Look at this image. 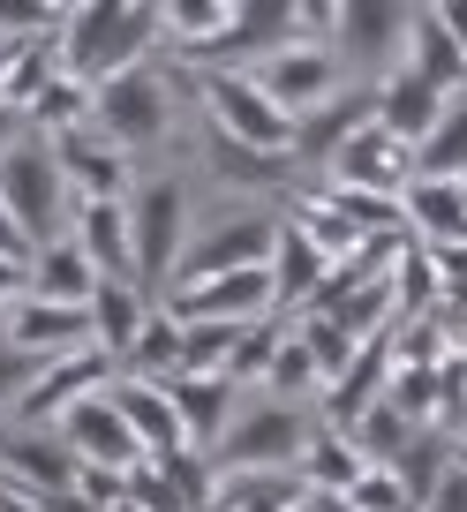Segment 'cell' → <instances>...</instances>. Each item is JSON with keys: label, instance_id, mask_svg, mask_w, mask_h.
<instances>
[{"label": "cell", "instance_id": "6da1fadb", "mask_svg": "<svg viewBox=\"0 0 467 512\" xmlns=\"http://www.w3.org/2000/svg\"><path fill=\"white\" fill-rule=\"evenodd\" d=\"M159 8L151 0H68L61 8V68L76 83H113L159 53Z\"/></svg>", "mask_w": 467, "mask_h": 512}, {"label": "cell", "instance_id": "7a4b0ae2", "mask_svg": "<svg viewBox=\"0 0 467 512\" xmlns=\"http://www.w3.org/2000/svg\"><path fill=\"white\" fill-rule=\"evenodd\" d=\"M189 83H196V98H204V113H211V128H219V136H234V144L264 151V159H294V136H302V121H294V113H279L249 68L204 61V68H189Z\"/></svg>", "mask_w": 467, "mask_h": 512}, {"label": "cell", "instance_id": "3957f363", "mask_svg": "<svg viewBox=\"0 0 467 512\" xmlns=\"http://www.w3.org/2000/svg\"><path fill=\"white\" fill-rule=\"evenodd\" d=\"M129 226H136V287L151 302H166V287L181 272V249H189V181H174V174L136 181Z\"/></svg>", "mask_w": 467, "mask_h": 512}, {"label": "cell", "instance_id": "277c9868", "mask_svg": "<svg viewBox=\"0 0 467 512\" xmlns=\"http://www.w3.org/2000/svg\"><path fill=\"white\" fill-rule=\"evenodd\" d=\"M309 437H317V422H309L302 407L257 400V407L234 415V430H226L219 445H211V467H219V475H264V467H294V475H302Z\"/></svg>", "mask_w": 467, "mask_h": 512}, {"label": "cell", "instance_id": "5b68a950", "mask_svg": "<svg viewBox=\"0 0 467 512\" xmlns=\"http://www.w3.org/2000/svg\"><path fill=\"white\" fill-rule=\"evenodd\" d=\"M91 128L113 136L121 151H144V144H159V136H174V91H166L159 53H151L144 68H129V76L98 83L91 91Z\"/></svg>", "mask_w": 467, "mask_h": 512}, {"label": "cell", "instance_id": "8992f818", "mask_svg": "<svg viewBox=\"0 0 467 512\" xmlns=\"http://www.w3.org/2000/svg\"><path fill=\"white\" fill-rule=\"evenodd\" d=\"M0 211L31 234V249H46V241H53V226H61V211H68V181H61L53 144L23 136L16 151H0Z\"/></svg>", "mask_w": 467, "mask_h": 512}, {"label": "cell", "instance_id": "52a82bcc", "mask_svg": "<svg viewBox=\"0 0 467 512\" xmlns=\"http://www.w3.org/2000/svg\"><path fill=\"white\" fill-rule=\"evenodd\" d=\"M279 226H287V219H264V211H234V219H219L211 234H196L189 249H181L174 287L226 279V272H264V264L279 256ZM174 287H166V294H174Z\"/></svg>", "mask_w": 467, "mask_h": 512}, {"label": "cell", "instance_id": "ba28073f", "mask_svg": "<svg viewBox=\"0 0 467 512\" xmlns=\"http://www.w3.org/2000/svg\"><path fill=\"white\" fill-rule=\"evenodd\" d=\"M249 76L264 83V98H272L279 113L309 121V113H324V106H332V91H339V46H309V38H287V46L257 53V61H249Z\"/></svg>", "mask_w": 467, "mask_h": 512}, {"label": "cell", "instance_id": "9c48e42d", "mask_svg": "<svg viewBox=\"0 0 467 512\" xmlns=\"http://www.w3.org/2000/svg\"><path fill=\"white\" fill-rule=\"evenodd\" d=\"M0 482H23L31 497L76 490L83 460L68 452V437L53 422H0Z\"/></svg>", "mask_w": 467, "mask_h": 512}, {"label": "cell", "instance_id": "30bf717a", "mask_svg": "<svg viewBox=\"0 0 467 512\" xmlns=\"http://www.w3.org/2000/svg\"><path fill=\"white\" fill-rule=\"evenodd\" d=\"M181 324H257V317H279V287H272V264L264 272H226V279H196V287H174L166 294Z\"/></svg>", "mask_w": 467, "mask_h": 512}, {"label": "cell", "instance_id": "8fae6325", "mask_svg": "<svg viewBox=\"0 0 467 512\" xmlns=\"http://www.w3.org/2000/svg\"><path fill=\"white\" fill-rule=\"evenodd\" d=\"M53 159H61V181L83 196V204H129L136 181H129V151L113 144V136H98L91 121L68 128V136H46Z\"/></svg>", "mask_w": 467, "mask_h": 512}, {"label": "cell", "instance_id": "7c38bea8", "mask_svg": "<svg viewBox=\"0 0 467 512\" xmlns=\"http://www.w3.org/2000/svg\"><path fill=\"white\" fill-rule=\"evenodd\" d=\"M53 430L68 437V452H76L83 467H106V475H136L144 467V445H136V430H129V415L113 407V384L98 392V400H83V407H68Z\"/></svg>", "mask_w": 467, "mask_h": 512}, {"label": "cell", "instance_id": "4fadbf2b", "mask_svg": "<svg viewBox=\"0 0 467 512\" xmlns=\"http://www.w3.org/2000/svg\"><path fill=\"white\" fill-rule=\"evenodd\" d=\"M113 377H121V362H113V354L91 339V347H76V354H53V362H46V377H38L31 392H23V407H16V415H23V422H61L68 407L98 400V392H106Z\"/></svg>", "mask_w": 467, "mask_h": 512}, {"label": "cell", "instance_id": "5bb4252c", "mask_svg": "<svg viewBox=\"0 0 467 512\" xmlns=\"http://www.w3.org/2000/svg\"><path fill=\"white\" fill-rule=\"evenodd\" d=\"M332 189H377V196H407V181H415V151L392 136V128H355L347 144L332 151Z\"/></svg>", "mask_w": 467, "mask_h": 512}, {"label": "cell", "instance_id": "9a60e30c", "mask_svg": "<svg viewBox=\"0 0 467 512\" xmlns=\"http://www.w3.org/2000/svg\"><path fill=\"white\" fill-rule=\"evenodd\" d=\"M159 38L181 61H226L242 38V0H159Z\"/></svg>", "mask_w": 467, "mask_h": 512}, {"label": "cell", "instance_id": "2e32d148", "mask_svg": "<svg viewBox=\"0 0 467 512\" xmlns=\"http://www.w3.org/2000/svg\"><path fill=\"white\" fill-rule=\"evenodd\" d=\"M113 407L129 415V430H136V445H144V460H151V467H166V460H181V452H196V445H189V430H181V407L166 400L159 384L113 377Z\"/></svg>", "mask_w": 467, "mask_h": 512}, {"label": "cell", "instance_id": "e0dca14e", "mask_svg": "<svg viewBox=\"0 0 467 512\" xmlns=\"http://www.w3.org/2000/svg\"><path fill=\"white\" fill-rule=\"evenodd\" d=\"M407 16L415 8H385V0H355L339 8V61H362V68H400L407 53Z\"/></svg>", "mask_w": 467, "mask_h": 512}, {"label": "cell", "instance_id": "ac0fdd59", "mask_svg": "<svg viewBox=\"0 0 467 512\" xmlns=\"http://www.w3.org/2000/svg\"><path fill=\"white\" fill-rule=\"evenodd\" d=\"M445 106H452V98L437 91V83H422L415 68H392V76H377V128H392L407 151L430 144V128L445 121Z\"/></svg>", "mask_w": 467, "mask_h": 512}, {"label": "cell", "instance_id": "d6986e66", "mask_svg": "<svg viewBox=\"0 0 467 512\" xmlns=\"http://www.w3.org/2000/svg\"><path fill=\"white\" fill-rule=\"evenodd\" d=\"M91 309H68V302H23V309H8V347L16 354H38V362H53V354H76V347H91Z\"/></svg>", "mask_w": 467, "mask_h": 512}, {"label": "cell", "instance_id": "ffe728a7", "mask_svg": "<svg viewBox=\"0 0 467 512\" xmlns=\"http://www.w3.org/2000/svg\"><path fill=\"white\" fill-rule=\"evenodd\" d=\"M400 68H415V76L437 83L445 98H467V53H460V38L445 31V8H415V16H407Z\"/></svg>", "mask_w": 467, "mask_h": 512}, {"label": "cell", "instance_id": "44dd1931", "mask_svg": "<svg viewBox=\"0 0 467 512\" xmlns=\"http://www.w3.org/2000/svg\"><path fill=\"white\" fill-rule=\"evenodd\" d=\"M151 309H159V302H151L136 279H98V294H91V332H98V347H106L121 369H129V354H136V339H144Z\"/></svg>", "mask_w": 467, "mask_h": 512}, {"label": "cell", "instance_id": "7402d4cb", "mask_svg": "<svg viewBox=\"0 0 467 512\" xmlns=\"http://www.w3.org/2000/svg\"><path fill=\"white\" fill-rule=\"evenodd\" d=\"M407 234L422 241V249H467V196L460 181H407Z\"/></svg>", "mask_w": 467, "mask_h": 512}, {"label": "cell", "instance_id": "603a6c76", "mask_svg": "<svg viewBox=\"0 0 467 512\" xmlns=\"http://www.w3.org/2000/svg\"><path fill=\"white\" fill-rule=\"evenodd\" d=\"M31 294H38V302L91 309V294H98V264L83 256V241H76V234H53L46 249L31 256Z\"/></svg>", "mask_w": 467, "mask_h": 512}, {"label": "cell", "instance_id": "cb8c5ba5", "mask_svg": "<svg viewBox=\"0 0 467 512\" xmlns=\"http://www.w3.org/2000/svg\"><path fill=\"white\" fill-rule=\"evenodd\" d=\"M76 241L98 264V279H136V226L129 204H76Z\"/></svg>", "mask_w": 467, "mask_h": 512}, {"label": "cell", "instance_id": "d4e9b609", "mask_svg": "<svg viewBox=\"0 0 467 512\" xmlns=\"http://www.w3.org/2000/svg\"><path fill=\"white\" fill-rule=\"evenodd\" d=\"M159 392L181 407V430H189L196 452H211L226 430H234V384L226 377H174V384H159Z\"/></svg>", "mask_w": 467, "mask_h": 512}, {"label": "cell", "instance_id": "484cf974", "mask_svg": "<svg viewBox=\"0 0 467 512\" xmlns=\"http://www.w3.org/2000/svg\"><path fill=\"white\" fill-rule=\"evenodd\" d=\"M362 475H370V452L339 430V422H317V437H309V452H302V482L309 490H339L347 497Z\"/></svg>", "mask_w": 467, "mask_h": 512}, {"label": "cell", "instance_id": "4316f807", "mask_svg": "<svg viewBox=\"0 0 467 512\" xmlns=\"http://www.w3.org/2000/svg\"><path fill=\"white\" fill-rule=\"evenodd\" d=\"M309 482L294 467H264V475H219V505L211 512H302Z\"/></svg>", "mask_w": 467, "mask_h": 512}, {"label": "cell", "instance_id": "83f0119b", "mask_svg": "<svg viewBox=\"0 0 467 512\" xmlns=\"http://www.w3.org/2000/svg\"><path fill=\"white\" fill-rule=\"evenodd\" d=\"M324 272H332V256H324L309 234L279 226V256H272V287H279V309H309V302H317V287H324Z\"/></svg>", "mask_w": 467, "mask_h": 512}, {"label": "cell", "instance_id": "f1b7e54d", "mask_svg": "<svg viewBox=\"0 0 467 512\" xmlns=\"http://www.w3.org/2000/svg\"><path fill=\"white\" fill-rule=\"evenodd\" d=\"M392 294H400V324L437 317V302H445V287H437V256L422 249L415 234L400 241V264H392Z\"/></svg>", "mask_w": 467, "mask_h": 512}, {"label": "cell", "instance_id": "f546056e", "mask_svg": "<svg viewBox=\"0 0 467 512\" xmlns=\"http://www.w3.org/2000/svg\"><path fill=\"white\" fill-rule=\"evenodd\" d=\"M415 174L422 181H467V98L445 106V121L430 128V144L415 151Z\"/></svg>", "mask_w": 467, "mask_h": 512}, {"label": "cell", "instance_id": "4dcf8cb0", "mask_svg": "<svg viewBox=\"0 0 467 512\" xmlns=\"http://www.w3.org/2000/svg\"><path fill=\"white\" fill-rule=\"evenodd\" d=\"M264 384H272V400H309V392H324V369H317V354H309L302 347V332H287V339H279V354H272V377H264Z\"/></svg>", "mask_w": 467, "mask_h": 512}, {"label": "cell", "instance_id": "1f68e13d", "mask_svg": "<svg viewBox=\"0 0 467 512\" xmlns=\"http://www.w3.org/2000/svg\"><path fill=\"white\" fill-rule=\"evenodd\" d=\"M347 437L370 452V467H392L407 445H415V422H400V415H392V400H377L362 422H347Z\"/></svg>", "mask_w": 467, "mask_h": 512}, {"label": "cell", "instance_id": "d6a6232c", "mask_svg": "<svg viewBox=\"0 0 467 512\" xmlns=\"http://www.w3.org/2000/svg\"><path fill=\"white\" fill-rule=\"evenodd\" d=\"M294 332H302V347L317 354V369H324V392H332V384L347 377V369H355V354H362V339H355V332H339L332 317H302Z\"/></svg>", "mask_w": 467, "mask_h": 512}, {"label": "cell", "instance_id": "836d02e7", "mask_svg": "<svg viewBox=\"0 0 467 512\" xmlns=\"http://www.w3.org/2000/svg\"><path fill=\"white\" fill-rule=\"evenodd\" d=\"M279 317H264V324H249L242 332V347H234V362H226V384H264L272 377V354H279Z\"/></svg>", "mask_w": 467, "mask_h": 512}, {"label": "cell", "instance_id": "e575fe53", "mask_svg": "<svg viewBox=\"0 0 467 512\" xmlns=\"http://www.w3.org/2000/svg\"><path fill=\"white\" fill-rule=\"evenodd\" d=\"M204 159L219 166L226 181H272L279 166H287V159H264V151H249V144H234V136H219V128L204 136Z\"/></svg>", "mask_w": 467, "mask_h": 512}, {"label": "cell", "instance_id": "d590c367", "mask_svg": "<svg viewBox=\"0 0 467 512\" xmlns=\"http://www.w3.org/2000/svg\"><path fill=\"white\" fill-rule=\"evenodd\" d=\"M347 505L355 512H415L407 505V482H400V467H370V475L347 490Z\"/></svg>", "mask_w": 467, "mask_h": 512}, {"label": "cell", "instance_id": "8d00e7d4", "mask_svg": "<svg viewBox=\"0 0 467 512\" xmlns=\"http://www.w3.org/2000/svg\"><path fill=\"white\" fill-rule=\"evenodd\" d=\"M38 377H46V362H38V354L0 347V400H16V407H23V392H31Z\"/></svg>", "mask_w": 467, "mask_h": 512}, {"label": "cell", "instance_id": "74e56055", "mask_svg": "<svg viewBox=\"0 0 467 512\" xmlns=\"http://www.w3.org/2000/svg\"><path fill=\"white\" fill-rule=\"evenodd\" d=\"M422 512H467V467L460 460L437 475V490H430V505H422Z\"/></svg>", "mask_w": 467, "mask_h": 512}, {"label": "cell", "instance_id": "f35d334b", "mask_svg": "<svg viewBox=\"0 0 467 512\" xmlns=\"http://www.w3.org/2000/svg\"><path fill=\"white\" fill-rule=\"evenodd\" d=\"M23 302H31V264L0 256V317H8V309H23Z\"/></svg>", "mask_w": 467, "mask_h": 512}, {"label": "cell", "instance_id": "ab89813d", "mask_svg": "<svg viewBox=\"0 0 467 512\" xmlns=\"http://www.w3.org/2000/svg\"><path fill=\"white\" fill-rule=\"evenodd\" d=\"M0 512H46V497H31L23 482H0Z\"/></svg>", "mask_w": 467, "mask_h": 512}, {"label": "cell", "instance_id": "60d3db41", "mask_svg": "<svg viewBox=\"0 0 467 512\" xmlns=\"http://www.w3.org/2000/svg\"><path fill=\"white\" fill-rule=\"evenodd\" d=\"M23 121H31V113H16V106H8V98H0V151H16V144H23V136H16Z\"/></svg>", "mask_w": 467, "mask_h": 512}, {"label": "cell", "instance_id": "b9f144b4", "mask_svg": "<svg viewBox=\"0 0 467 512\" xmlns=\"http://www.w3.org/2000/svg\"><path fill=\"white\" fill-rule=\"evenodd\" d=\"M302 512H355V505H347L339 490H309V497H302Z\"/></svg>", "mask_w": 467, "mask_h": 512}, {"label": "cell", "instance_id": "7bdbcfd3", "mask_svg": "<svg viewBox=\"0 0 467 512\" xmlns=\"http://www.w3.org/2000/svg\"><path fill=\"white\" fill-rule=\"evenodd\" d=\"M445 31L460 38V53H467V0H445Z\"/></svg>", "mask_w": 467, "mask_h": 512}, {"label": "cell", "instance_id": "ee69618b", "mask_svg": "<svg viewBox=\"0 0 467 512\" xmlns=\"http://www.w3.org/2000/svg\"><path fill=\"white\" fill-rule=\"evenodd\" d=\"M460 196H467V181H460Z\"/></svg>", "mask_w": 467, "mask_h": 512}]
</instances>
